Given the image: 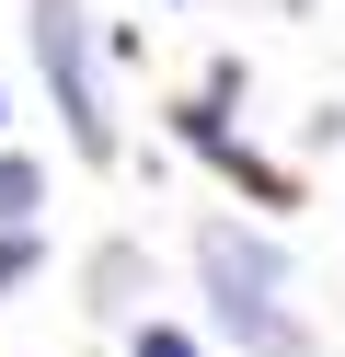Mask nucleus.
<instances>
[{
  "mask_svg": "<svg viewBox=\"0 0 345 357\" xmlns=\"http://www.w3.org/2000/svg\"><path fill=\"white\" fill-rule=\"evenodd\" d=\"M35 208V162H0V219H23Z\"/></svg>",
  "mask_w": 345,
  "mask_h": 357,
  "instance_id": "7ed1b4c3",
  "label": "nucleus"
},
{
  "mask_svg": "<svg viewBox=\"0 0 345 357\" xmlns=\"http://www.w3.org/2000/svg\"><path fill=\"white\" fill-rule=\"evenodd\" d=\"M35 58H46V81H58L69 139L104 162V150H115V127H104V93H92V35H81V0H35Z\"/></svg>",
  "mask_w": 345,
  "mask_h": 357,
  "instance_id": "f257e3e1",
  "label": "nucleus"
},
{
  "mask_svg": "<svg viewBox=\"0 0 345 357\" xmlns=\"http://www.w3.org/2000/svg\"><path fill=\"white\" fill-rule=\"evenodd\" d=\"M196 265H207V300H219V311L276 300V277H288V254H276L265 231H230V219H207V231H196Z\"/></svg>",
  "mask_w": 345,
  "mask_h": 357,
  "instance_id": "f03ea898",
  "label": "nucleus"
},
{
  "mask_svg": "<svg viewBox=\"0 0 345 357\" xmlns=\"http://www.w3.org/2000/svg\"><path fill=\"white\" fill-rule=\"evenodd\" d=\"M138 357H196V346H184L173 323H150V334H138Z\"/></svg>",
  "mask_w": 345,
  "mask_h": 357,
  "instance_id": "20e7f679",
  "label": "nucleus"
}]
</instances>
